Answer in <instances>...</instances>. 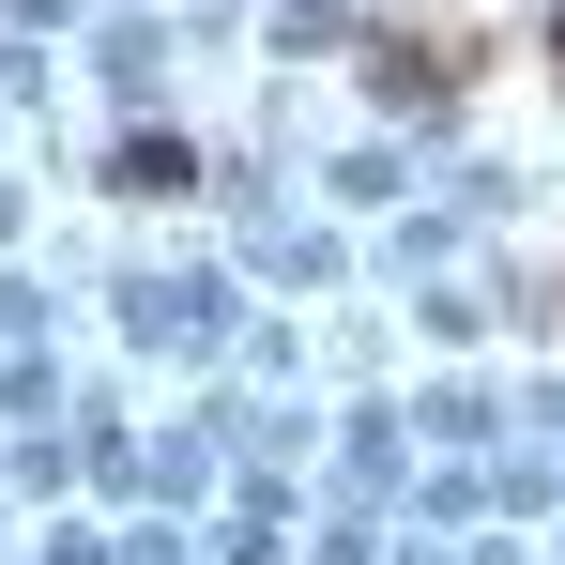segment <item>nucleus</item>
Returning <instances> with one entry per match:
<instances>
[{"label": "nucleus", "mask_w": 565, "mask_h": 565, "mask_svg": "<svg viewBox=\"0 0 565 565\" xmlns=\"http://www.w3.org/2000/svg\"><path fill=\"white\" fill-rule=\"evenodd\" d=\"M367 62H382V93H459V62H473V46H459V31H382Z\"/></svg>", "instance_id": "obj_1"}, {"label": "nucleus", "mask_w": 565, "mask_h": 565, "mask_svg": "<svg viewBox=\"0 0 565 565\" xmlns=\"http://www.w3.org/2000/svg\"><path fill=\"white\" fill-rule=\"evenodd\" d=\"M551 62H565V31H551Z\"/></svg>", "instance_id": "obj_2"}]
</instances>
